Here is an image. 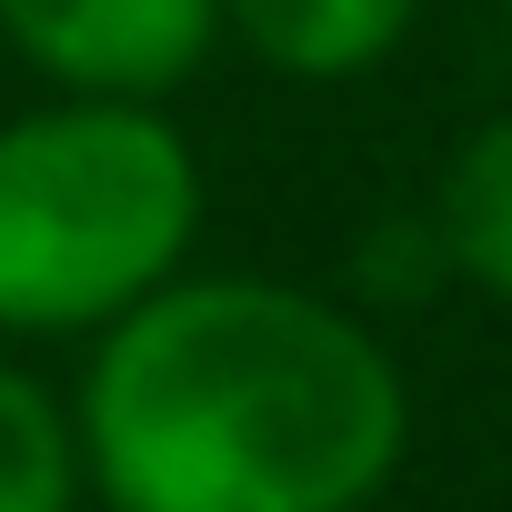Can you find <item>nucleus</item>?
I'll return each mask as SVG.
<instances>
[{"instance_id":"obj_1","label":"nucleus","mask_w":512,"mask_h":512,"mask_svg":"<svg viewBox=\"0 0 512 512\" xmlns=\"http://www.w3.org/2000/svg\"><path fill=\"white\" fill-rule=\"evenodd\" d=\"M71 432L101 512H372L412 452V382L312 282L181 272L91 332Z\"/></svg>"},{"instance_id":"obj_2","label":"nucleus","mask_w":512,"mask_h":512,"mask_svg":"<svg viewBox=\"0 0 512 512\" xmlns=\"http://www.w3.org/2000/svg\"><path fill=\"white\" fill-rule=\"evenodd\" d=\"M201 151L161 101L51 91L0 121V342H91L191 272Z\"/></svg>"},{"instance_id":"obj_3","label":"nucleus","mask_w":512,"mask_h":512,"mask_svg":"<svg viewBox=\"0 0 512 512\" xmlns=\"http://www.w3.org/2000/svg\"><path fill=\"white\" fill-rule=\"evenodd\" d=\"M0 41L51 91L171 101L221 51V0H0Z\"/></svg>"},{"instance_id":"obj_4","label":"nucleus","mask_w":512,"mask_h":512,"mask_svg":"<svg viewBox=\"0 0 512 512\" xmlns=\"http://www.w3.org/2000/svg\"><path fill=\"white\" fill-rule=\"evenodd\" d=\"M422 21V0H221V31L282 81H362Z\"/></svg>"},{"instance_id":"obj_5","label":"nucleus","mask_w":512,"mask_h":512,"mask_svg":"<svg viewBox=\"0 0 512 512\" xmlns=\"http://www.w3.org/2000/svg\"><path fill=\"white\" fill-rule=\"evenodd\" d=\"M432 251L442 272L472 282L482 302H512V111L472 121L462 151L442 161V191H432Z\"/></svg>"},{"instance_id":"obj_6","label":"nucleus","mask_w":512,"mask_h":512,"mask_svg":"<svg viewBox=\"0 0 512 512\" xmlns=\"http://www.w3.org/2000/svg\"><path fill=\"white\" fill-rule=\"evenodd\" d=\"M0 512H81V432L71 402L0 352Z\"/></svg>"},{"instance_id":"obj_7","label":"nucleus","mask_w":512,"mask_h":512,"mask_svg":"<svg viewBox=\"0 0 512 512\" xmlns=\"http://www.w3.org/2000/svg\"><path fill=\"white\" fill-rule=\"evenodd\" d=\"M502 11H512V0H502Z\"/></svg>"}]
</instances>
